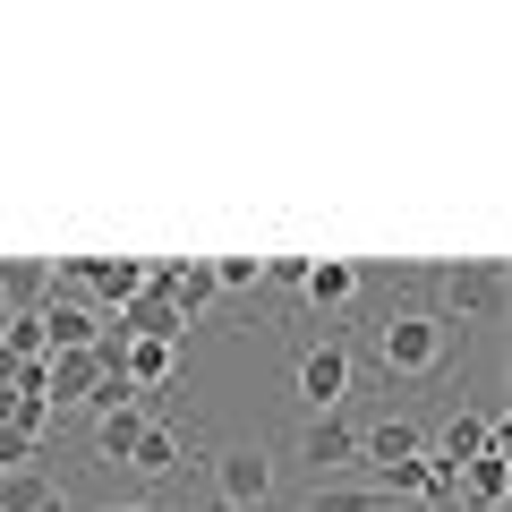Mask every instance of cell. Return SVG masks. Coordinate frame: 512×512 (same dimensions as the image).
I'll list each match as a JSON object with an SVG mask.
<instances>
[{"instance_id": "obj_1", "label": "cell", "mask_w": 512, "mask_h": 512, "mask_svg": "<svg viewBox=\"0 0 512 512\" xmlns=\"http://www.w3.org/2000/svg\"><path fill=\"white\" fill-rule=\"evenodd\" d=\"M376 359H384V376H402V384H436L461 359V325L436 308H402V316L376 325Z\"/></svg>"}, {"instance_id": "obj_2", "label": "cell", "mask_w": 512, "mask_h": 512, "mask_svg": "<svg viewBox=\"0 0 512 512\" xmlns=\"http://www.w3.org/2000/svg\"><path fill=\"white\" fill-rule=\"evenodd\" d=\"M214 504L265 512L274 504V453H265V444H222L214 453Z\"/></svg>"}, {"instance_id": "obj_3", "label": "cell", "mask_w": 512, "mask_h": 512, "mask_svg": "<svg viewBox=\"0 0 512 512\" xmlns=\"http://www.w3.org/2000/svg\"><path fill=\"white\" fill-rule=\"evenodd\" d=\"M350 376H359V359H350V342H308L299 350V367H291V384H299V402L308 410H342L350 402Z\"/></svg>"}, {"instance_id": "obj_4", "label": "cell", "mask_w": 512, "mask_h": 512, "mask_svg": "<svg viewBox=\"0 0 512 512\" xmlns=\"http://www.w3.org/2000/svg\"><path fill=\"white\" fill-rule=\"evenodd\" d=\"M299 461H308L316 478L359 470V419H350V410H316V419H308V436H299Z\"/></svg>"}, {"instance_id": "obj_5", "label": "cell", "mask_w": 512, "mask_h": 512, "mask_svg": "<svg viewBox=\"0 0 512 512\" xmlns=\"http://www.w3.org/2000/svg\"><path fill=\"white\" fill-rule=\"evenodd\" d=\"M103 376H111V367L94 359V350H52V359H43V402H52V410H86V393Z\"/></svg>"}, {"instance_id": "obj_6", "label": "cell", "mask_w": 512, "mask_h": 512, "mask_svg": "<svg viewBox=\"0 0 512 512\" xmlns=\"http://www.w3.org/2000/svg\"><path fill=\"white\" fill-rule=\"evenodd\" d=\"M444 299H453V325L461 316H487L495 299H504V274H495V256H470V265H444Z\"/></svg>"}, {"instance_id": "obj_7", "label": "cell", "mask_w": 512, "mask_h": 512, "mask_svg": "<svg viewBox=\"0 0 512 512\" xmlns=\"http://www.w3.org/2000/svg\"><path fill=\"white\" fill-rule=\"evenodd\" d=\"M487 444H504V419H478V410H461V419H444V436L427 444V461H444V470H470L478 453H487Z\"/></svg>"}, {"instance_id": "obj_8", "label": "cell", "mask_w": 512, "mask_h": 512, "mask_svg": "<svg viewBox=\"0 0 512 512\" xmlns=\"http://www.w3.org/2000/svg\"><path fill=\"white\" fill-rule=\"evenodd\" d=\"M504 495H512V453H504V444H487V453H478L470 470L453 478V504H470V512H504Z\"/></svg>"}, {"instance_id": "obj_9", "label": "cell", "mask_w": 512, "mask_h": 512, "mask_svg": "<svg viewBox=\"0 0 512 512\" xmlns=\"http://www.w3.org/2000/svg\"><path fill=\"white\" fill-rule=\"evenodd\" d=\"M299 299H308L316 316H342L350 299H359V265H350V256H308V274H299Z\"/></svg>"}, {"instance_id": "obj_10", "label": "cell", "mask_w": 512, "mask_h": 512, "mask_svg": "<svg viewBox=\"0 0 512 512\" xmlns=\"http://www.w3.org/2000/svg\"><path fill=\"white\" fill-rule=\"evenodd\" d=\"M35 325H43V342H52V350H94V333H103V316H94L86 299L52 291V299L35 308Z\"/></svg>"}, {"instance_id": "obj_11", "label": "cell", "mask_w": 512, "mask_h": 512, "mask_svg": "<svg viewBox=\"0 0 512 512\" xmlns=\"http://www.w3.org/2000/svg\"><path fill=\"white\" fill-rule=\"evenodd\" d=\"M427 453V436L410 419H376V427H359V470H393V461H419Z\"/></svg>"}, {"instance_id": "obj_12", "label": "cell", "mask_w": 512, "mask_h": 512, "mask_svg": "<svg viewBox=\"0 0 512 512\" xmlns=\"http://www.w3.org/2000/svg\"><path fill=\"white\" fill-rule=\"evenodd\" d=\"M43 299H52V265H43V256H0V308L35 316Z\"/></svg>"}, {"instance_id": "obj_13", "label": "cell", "mask_w": 512, "mask_h": 512, "mask_svg": "<svg viewBox=\"0 0 512 512\" xmlns=\"http://www.w3.org/2000/svg\"><path fill=\"white\" fill-rule=\"evenodd\" d=\"M146 427H154V410H146V402H120V410H103V419H94V461H128Z\"/></svg>"}, {"instance_id": "obj_14", "label": "cell", "mask_w": 512, "mask_h": 512, "mask_svg": "<svg viewBox=\"0 0 512 512\" xmlns=\"http://www.w3.org/2000/svg\"><path fill=\"white\" fill-rule=\"evenodd\" d=\"M299 512H384L376 487H342V478H316L308 495H299Z\"/></svg>"}, {"instance_id": "obj_15", "label": "cell", "mask_w": 512, "mask_h": 512, "mask_svg": "<svg viewBox=\"0 0 512 512\" xmlns=\"http://www.w3.org/2000/svg\"><path fill=\"white\" fill-rule=\"evenodd\" d=\"M52 495V461H26V470H0V512H35Z\"/></svg>"}, {"instance_id": "obj_16", "label": "cell", "mask_w": 512, "mask_h": 512, "mask_svg": "<svg viewBox=\"0 0 512 512\" xmlns=\"http://www.w3.org/2000/svg\"><path fill=\"white\" fill-rule=\"evenodd\" d=\"M128 470H146V478H171V470H180V436H171V427L154 419L146 436H137V453H128Z\"/></svg>"}, {"instance_id": "obj_17", "label": "cell", "mask_w": 512, "mask_h": 512, "mask_svg": "<svg viewBox=\"0 0 512 512\" xmlns=\"http://www.w3.org/2000/svg\"><path fill=\"white\" fill-rule=\"evenodd\" d=\"M205 274H214V291H256L265 282V256H214Z\"/></svg>"}, {"instance_id": "obj_18", "label": "cell", "mask_w": 512, "mask_h": 512, "mask_svg": "<svg viewBox=\"0 0 512 512\" xmlns=\"http://www.w3.org/2000/svg\"><path fill=\"white\" fill-rule=\"evenodd\" d=\"M0 350H9V359H52V342H43L35 316H9V325H0Z\"/></svg>"}, {"instance_id": "obj_19", "label": "cell", "mask_w": 512, "mask_h": 512, "mask_svg": "<svg viewBox=\"0 0 512 512\" xmlns=\"http://www.w3.org/2000/svg\"><path fill=\"white\" fill-rule=\"evenodd\" d=\"M26 461H52V436H18V427H0V470H26Z\"/></svg>"}, {"instance_id": "obj_20", "label": "cell", "mask_w": 512, "mask_h": 512, "mask_svg": "<svg viewBox=\"0 0 512 512\" xmlns=\"http://www.w3.org/2000/svg\"><path fill=\"white\" fill-rule=\"evenodd\" d=\"M299 274H308V256H265V291H299Z\"/></svg>"}, {"instance_id": "obj_21", "label": "cell", "mask_w": 512, "mask_h": 512, "mask_svg": "<svg viewBox=\"0 0 512 512\" xmlns=\"http://www.w3.org/2000/svg\"><path fill=\"white\" fill-rule=\"evenodd\" d=\"M35 512H77V504H69V495H60V487H52V495H43V504H35Z\"/></svg>"}, {"instance_id": "obj_22", "label": "cell", "mask_w": 512, "mask_h": 512, "mask_svg": "<svg viewBox=\"0 0 512 512\" xmlns=\"http://www.w3.org/2000/svg\"><path fill=\"white\" fill-rule=\"evenodd\" d=\"M197 512H231V504H214V495H205V504H197Z\"/></svg>"}, {"instance_id": "obj_23", "label": "cell", "mask_w": 512, "mask_h": 512, "mask_svg": "<svg viewBox=\"0 0 512 512\" xmlns=\"http://www.w3.org/2000/svg\"><path fill=\"white\" fill-rule=\"evenodd\" d=\"M111 512H154V504H111Z\"/></svg>"}]
</instances>
